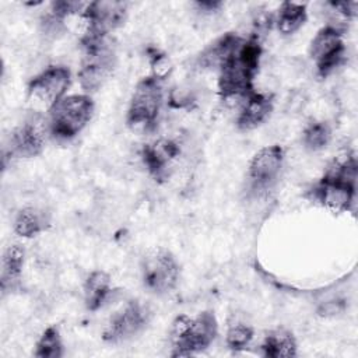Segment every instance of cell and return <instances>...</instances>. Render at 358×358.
I'll return each mask as SVG.
<instances>
[{
	"label": "cell",
	"instance_id": "cell-1",
	"mask_svg": "<svg viewBox=\"0 0 358 358\" xmlns=\"http://www.w3.org/2000/svg\"><path fill=\"white\" fill-rule=\"evenodd\" d=\"M262 52L257 36L242 41L236 52L218 70V92L222 99L246 98L255 91L253 80L259 70Z\"/></svg>",
	"mask_w": 358,
	"mask_h": 358
},
{
	"label": "cell",
	"instance_id": "cell-2",
	"mask_svg": "<svg viewBox=\"0 0 358 358\" xmlns=\"http://www.w3.org/2000/svg\"><path fill=\"white\" fill-rule=\"evenodd\" d=\"M83 59L78 81L85 94L98 91L113 71L116 53L109 35L84 32L81 36Z\"/></svg>",
	"mask_w": 358,
	"mask_h": 358
},
{
	"label": "cell",
	"instance_id": "cell-3",
	"mask_svg": "<svg viewBox=\"0 0 358 358\" xmlns=\"http://www.w3.org/2000/svg\"><path fill=\"white\" fill-rule=\"evenodd\" d=\"M218 334V322L211 310L197 316L179 315L172 322L171 344L172 357H189L207 350Z\"/></svg>",
	"mask_w": 358,
	"mask_h": 358
},
{
	"label": "cell",
	"instance_id": "cell-4",
	"mask_svg": "<svg viewBox=\"0 0 358 358\" xmlns=\"http://www.w3.org/2000/svg\"><path fill=\"white\" fill-rule=\"evenodd\" d=\"M94 101L88 94L67 95L49 112V133L59 140L76 137L91 120Z\"/></svg>",
	"mask_w": 358,
	"mask_h": 358
},
{
	"label": "cell",
	"instance_id": "cell-5",
	"mask_svg": "<svg viewBox=\"0 0 358 358\" xmlns=\"http://www.w3.org/2000/svg\"><path fill=\"white\" fill-rule=\"evenodd\" d=\"M164 99L162 80L148 76L141 78L131 95L127 110V126L134 131H150L155 127Z\"/></svg>",
	"mask_w": 358,
	"mask_h": 358
},
{
	"label": "cell",
	"instance_id": "cell-6",
	"mask_svg": "<svg viewBox=\"0 0 358 358\" xmlns=\"http://www.w3.org/2000/svg\"><path fill=\"white\" fill-rule=\"evenodd\" d=\"M179 273L176 257L165 248L148 250L141 260L143 284L155 295H165L173 291L179 281Z\"/></svg>",
	"mask_w": 358,
	"mask_h": 358
},
{
	"label": "cell",
	"instance_id": "cell-7",
	"mask_svg": "<svg viewBox=\"0 0 358 358\" xmlns=\"http://www.w3.org/2000/svg\"><path fill=\"white\" fill-rule=\"evenodd\" d=\"M71 83V73L64 66H49L35 76L27 88L28 102L35 108L50 112L66 96Z\"/></svg>",
	"mask_w": 358,
	"mask_h": 358
},
{
	"label": "cell",
	"instance_id": "cell-8",
	"mask_svg": "<svg viewBox=\"0 0 358 358\" xmlns=\"http://www.w3.org/2000/svg\"><path fill=\"white\" fill-rule=\"evenodd\" d=\"M309 55L315 62L317 76L326 78L344 62L345 45L343 41V29L336 25L320 28L310 42Z\"/></svg>",
	"mask_w": 358,
	"mask_h": 358
},
{
	"label": "cell",
	"instance_id": "cell-9",
	"mask_svg": "<svg viewBox=\"0 0 358 358\" xmlns=\"http://www.w3.org/2000/svg\"><path fill=\"white\" fill-rule=\"evenodd\" d=\"M150 320L148 308L137 299L126 302L112 317L103 329L102 338L106 343H120L133 338L138 334Z\"/></svg>",
	"mask_w": 358,
	"mask_h": 358
},
{
	"label": "cell",
	"instance_id": "cell-10",
	"mask_svg": "<svg viewBox=\"0 0 358 358\" xmlns=\"http://www.w3.org/2000/svg\"><path fill=\"white\" fill-rule=\"evenodd\" d=\"M285 151L281 145L273 144L260 148L250 159L248 169L249 185L255 192L268 190L278 179L284 165Z\"/></svg>",
	"mask_w": 358,
	"mask_h": 358
},
{
	"label": "cell",
	"instance_id": "cell-11",
	"mask_svg": "<svg viewBox=\"0 0 358 358\" xmlns=\"http://www.w3.org/2000/svg\"><path fill=\"white\" fill-rule=\"evenodd\" d=\"M355 190L357 183L347 182L326 172L309 190L308 197L333 213H344L354 204Z\"/></svg>",
	"mask_w": 358,
	"mask_h": 358
},
{
	"label": "cell",
	"instance_id": "cell-12",
	"mask_svg": "<svg viewBox=\"0 0 358 358\" xmlns=\"http://www.w3.org/2000/svg\"><path fill=\"white\" fill-rule=\"evenodd\" d=\"M46 133H49V124L35 112L11 133L10 155L14 158H34L39 155L45 148Z\"/></svg>",
	"mask_w": 358,
	"mask_h": 358
},
{
	"label": "cell",
	"instance_id": "cell-13",
	"mask_svg": "<svg viewBox=\"0 0 358 358\" xmlns=\"http://www.w3.org/2000/svg\"><path fill=\"white\" fill-rule=\"evenodd\" d=\"M127 4L123 1H90L81 17L85 21V32L109 35L124 22Z\"/></svg>",
	"mask_w": 358,
	"mask_h": 358
},
{
	"label": "cell",
	"instance_id": "cell-14",
	"mask_svg": "<svg viewBox=\"0 0 358 358\" xmlns=\"http://www.w3.org/2000/svg\"><path fill=\"white\" fill-rule=\"evenodd\" d=\"M180 154L176 141L162 138L151 144H144L141 148V159L148 173L158 183L165 182L172 171V162Z\"/></svg>",
	"mask_w": 358,
	"mask_h": 358
},
{
	"label": "cell",
	"instance_id": "cell-15",
	"mask_svg": "<svg viewBox=\"0 0 358 358\" xmlns=\"http://www.w3.org/2000/svg\"><path fill=\"white\" fill-rule=\"evenodd\" d=\"M271 112L273 98L267 94L253 91L245 98L243 108L241 109L236 119V126L243 131L253 130L263 124Z\"/></svg>",
	"mask_w": 358,
	"mask_h": 358
},
{
	"label": "cell",
	"instance_id": "cell-16",
	"mask_svg": "<svg viewBox=\"0 0 358 358\" xmlns=\"http://www.w3.org/2000/svg\"><path fill=\"white\" fill-rule=\"evenodd\" d=\"M242 38L234 32H227L210 43L199 56V66L201 69H217L220 70L222 64L236 52L242 43Z\"/></svg>",
	"mask_w": 358,
	"mask_h": 358
},
{
	"label": "cell",
	"instance_id": "cell-17",
	"mask_svg": "<svg viewBox=\"0 0 358 358\" xmlns=\"http://www.w3.org/2000/svg\"><path fill=\"white\" fill-rule=\"evenodd\" d=\"M24 260H25V252H24V248H21V245L14 243L6 249L1 259V275H0L3 295L14 291L20 284Z\"/></svg>",
	"mask_w": 358,
	"mask_h": 358
},
{
	"label": "cell",
	"instance_id": "cell-18",
	"mask_svg": "<svg viewBox=\"0 0 358 358\" xmlns=\"http://www.w3.org/2000/svg\"><path fill=\"white\" fill-rule=\"evenodd\" d=\"M112 294L110 275L103 270H94L84 282V302L91 312L101 309Z\"/></svg>",
	"mask_w": 358,
	"mask_h": 358
},
{
	"label": "cell",
	"instance_id": "cell-19",
	"mask_svg": "<svg viewBox=\"0 0 358 358\" xmlns=\"http://www.w3.org/2000/svg\"><path fill=\"white\" fill-rule=\"evenodd\" d=\"M262 355L268 358H288L296 355V340L289 330L275 329L264 336Z\"/></svg>",
	"mask_w": 358,
	"mask_h": 358
},
{
	"label": "cell",
	"instance_id": "cell-20",
	"mask_svg": "<svg viewBox=\"0 0 358 358\" xmlns=\"http://www.w3.org/2000/svg\"><path fill=\"white\" fill-rule=\"evenodd\" d=\"M49 227V217L36 207L21 208L14 220V232L22 238H34Z\"/></svg>",
	"mask_w": 358,
	"mask_h": 358
},
{
	"label": "cell",
	"instance_id": "cell-21",
	"mask_svg": "<svg viewBox=\"0 0 358 358\" xmlns=\"http://www.w3.org/2000/svg\"><path fill=\"white\" fill-rule=\"evenodd\" d=\"M308 20V11L305 3L284 1L278 8L275 20L277 28L282 35H291L296 32Z\"/></svg>",
	"mask_w": 358,
	"mask_h": 358
},
{
	"label": "cell",
	"instance_id": "cell-22",
	"mask_svg": "<svg viewBox=\"0 0 358 358\" xmlns=\"http://www.w3.org/2000/svg\"><path fill=\"white\" fill-rule=\"evenodd\" d=\"M63 354L64 348L60 330L56 324H52L43 330L36 341L34 355L38 358H60Z\"/></svg>",
	"mask_w": 358,
	"mask_h": 358
},
{
	"label": "cell",
	"instance_id": "cell-23",
	"mask_svg": "<svg viewBox=\"0 0 358 358\" xmlns=\"http://www.w3.org/2000/svg\"><path fill=\"white\" fill-rule=\"evenodd\" d=\"M331 140V129L327 122H310L302 131V143L310 151H319L329 145Z\"/></svg>",
	"mask_w": 358,
	"mask_h": 358
},
{
	"label": "cell",
	"instance_id": "cell-24",
	"mask_svg": "<svg viewBox=\"0 0 358 358\" xmlns=\"http://www.w3.org/2000/svg\"><path fill=\"white\" fill-rule=\"evenodd\" d=\"M253 336H255V330L252 326L245 323H236L228 327L225 343L229 350L241 351L250 344V341L253 340Z\"/></svg>",
	"mask_w": 358,
	"mask_h": 358
},
{
	"label": "cell",
	"instance_id": "cell-25",
	"mask_svg": "<svg viewBox=\"0 0 358 358\" xmlns=\"http://www.w3.org/2000/svg\"><path fill=\"white\" fill-rule=\"evenodd\" d=\"M145 52H147V57H148L151 69H152L151 76H154L158 80L166 78L168 74L171 73V69H172L168 56L155 46H148Z\"/></svg>",
	"mask_w": 358,
	"mask_h": 358
},
{
	"label": "cell",
	"instance_id": "cell-26",
	"mask_svg": "<svg viewBox=\"0 0 358 358\" xmlns=\"http://www.w3.org/2000/svg\"><path fill=\"white\" fill-rule=\"evenodd\" d=\"M329 6L338 14H341L345 18H351L357 13V3H350V1H331Z\"/></svg>",
	"mask_w": 358,
	"mask_h": 358
},
{
	"label": "cell",
	"instance_id": "cell-27",
	"mask_svg": "<svg viewBox=\"0 0 358 358\" xmlns=\"http://www.w3.org/2000/svg\"><path fill=\"white\" fill-rule=\"evenodd\" d=\"M194 6L203 13H214L222 6V3L221 1H196Z\"/></svg>",
	"mask_w": 358,
	"mask_h": 358
}]
</instances>
